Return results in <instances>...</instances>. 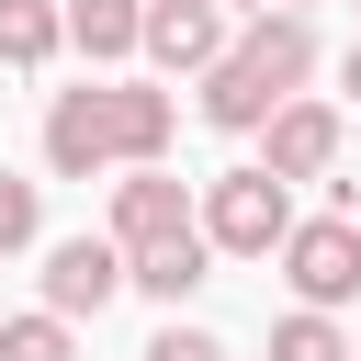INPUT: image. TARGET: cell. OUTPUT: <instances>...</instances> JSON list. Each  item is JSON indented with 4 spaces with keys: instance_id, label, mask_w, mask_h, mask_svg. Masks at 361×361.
<instances>
[{
    "instance_id": "obj_3",
    "label": "cell",
    "mask_w": 361,
    "mask_h": 361,
    "mask_svg": "<svg viewBox=\"0 0 361 361\" xmlns=\"http://www.w3.org/2000/svg\"><path fill=\"white\" fill-rule=\"evenodd\" d=\"M293 226H305L293 214V180H271V169H214L203 180V248L214 259H282Z\"/></svg>"
},
{
    "instance_id": "obj_17",
    "label": "cell",
    "mask_w": 361,
    "mask_h": 361,
    "mask_svg": "<svg viewBox=\"0 0 361 361\" xmlns=\"http://www.w3.org/2000/svg\"><path fill=\"white\" fill-rule=\"evenodd\" d=\"M226 11H271V0H226Z\"/></svg>"
},
{
    "instance_id": "obj_7",
    "label": "cell",
    "mask_w": 361,
    "mask_h": 361,
    "mask_svg": "<svg viewBox=\"0 0 361 361\" xmlns=\"http://www.w3.org/2000/svg\"><path fill=\"white\" fill-rule=\"evenodd\" d=\"M113 293H124V248H113V237H56V248H45V316L79 327V316H102Z\"/></svg>"
},
{
    "instance_id": "obj_5",
    "label": "cell",
    "mask_w": 361,
    "mask_h": 361,
    "mask_svg": "<svg viewBox=\"0 0 361 361\" xmlns=\"http://www.w3.org/2000/svg\"><path fill=\"white\" fill-rule=\"evenodd\" d=\"M226 45H237L226 0H147V45H135V56H158L169 79H203Z\"/></svg>"
},
{
    "instance_id": "obj_10",
    "label": "cell",
    "mask_w": 361,
    "mask_h": 361,
    "mask_svg": "<svg viewBox=\"0 0 361 361\" xmlns=\"http://www.w3.org/2000/svg\"><path fill=\"white\" fill-rule=\"evenodd\" d=\"M68 45H79L90 68H124V56L147 45V0H68Z\"/></svg>"
},
{
    "instance_id": "obj_6",
    "label": "cell",
    "mask_w": 361,
    "mask_h": 361,
    "mask_svg": "<svg viewBox=\"0 0 361 361\" xmlns=\"http://www.w3.org/2000/svg\"><path fill=\"white\" fill-rule=\"evenodd\" d=\"M259 147H271V158H259L271 180H327L338 147H350V124H338V102H282V113L259 124Z\"/></svg>"
},
{
    "instance_id": "obj_15",
    "label": "cell",
    "mask_w": 361,
    "mask_h": 361,
    "mask_svg": "<svg viewBox=\"0 0 361 361\" xmlns=\"http://www.w3.org/2000/svg\"><path fill=\"white\" fill-rule=\"evenodd\" d=\"M135 361H226V338H214V327H180V316H169V327H158V338H147Z\"/></svg>"
},
{
    "instance_id": "obj_9",
    "label": "cell",
    "mask_w": 361,
    "mask_h": 361,
    "mask_svg": "<svg viewBox=\"0 0 361 361\" xmlns=\"http://www.w3.org/2000/svg\"><path fill=\"white\" fill-rule=\"evenodd\" d=\"M192 282H214V248H203V226L158 237V248H124V293H147V305H180Z\"/></svg>"
},
{
    "instance_id": "obj_16",
    "label": "cell",
    "mask_w": 361,
    "mask_h": 361,
    "mask_svg": "<svg viewBox=\"0 0 361 361\" xmlns=\"http://www.w3.org/2000/svg\"><path fill=\"white\" fill-rule=\"evenodd\" d=\"M338 79H350V90H361V34H350V56H338Z\"/></svg>"
},
{
    "instance_id": "obj_14",
    "label": "cell",
    "mask_w": 361,
    "mask_h": 361,
    "mask_svg": "<svg viewBox=\"0 0 361 361\" xmlns=\"http://www.w3.org/2000/svg\"><path fill=\"white\" fill-rule=\"evenodd\" d=\"M34 226H45V192L0 169V259H11V248H34Z\"/></svg>"
},
{
    "instance_id": "obj_8",
    "label": "cell",
    "mask_w": 361,
    "mask_h": 361,
    "mask_svg": "<svg viewBox=\"0 0 361 361\" xmlns=\"http://www.w3.org/2000/svg\"><path fill=\"white\" fill-rule=\"evenodd\" d=\"M180 226H203V203H192L169 169H124V180H113V226H102L113 248H158V237H180Z\"/></svg>"
},
{
    "instance_id": "obj_18",
    "label": "cell",
    "mask_w": 361,
    "mask_h": 361,
    "mask_svg": "<svg viewBox=\"0 0 361 361\" xmlns=\"http://www.w3.org/2000/svg\"><path fill=\"white\" fill-rule=\"evenodd\" d=\"M271 11H316V0H271Z\"/></svg>"
},
{
    "instance_id": "obj_1",
    "label": "cell",
    "mask_w": 361,
    "mask_h": 361,
    "mask_svg": "<svg viewBox=\"0 0 361 361\" xmlns=\"http://www.w3.org/2000/svg\"><path fill=\"white\" fill-rule=\"evenodd\" d=\"M180 135V102L147 90V79H79L45 102V169L56 180H90V169H158Z\"/></svg>"
},
{
    "instance_id": "obj_13",
    "label": "cell",
    "mask_w": 361,
    "mask_h": 361,
    "mask_svg": "<svg viewBox=\"0 0 361 361\" xmlns=\"http://www.w3.org/2000/svg\"><path fill=\"white\" fill-rule=\"evenodd\" d=\"M0 361H79V338H68V316H0Z\"/></svg>"
},
{
    "instance_id": "obj_2",
    "label": "cell",
    "mask_w": 361,
    "mask_h": 361,
    "mask_svg": "<svg viewBox=\"0 0 361 361\" xmlns=\"http://www.w3.org/2000/svg\"><path fill=\"white\" fill-rule=\"evenodd\" d=\"M316 79V11H248L237 45L203 68V124L214 135H259L282 102H305Z\"/></svg>"
},
{
    "instance_id": "obj_11",
    "label": "cell",
    "mask_w": 361,
    "mask_h": 361,
    "mask_svg": "<svg viewBox=\"0 0 361 361\" xmlns=\"http://www.w3.org/2000/svg\"><path fill=\"white\" fill-rule=\"evenodd\" d=\"M56 45H68V11L56 0H0V68H56Z\"/></svg>"
},
{
    "instance_id": "obj_12",
    "label": "cell",
    "mask_w": 361,
    "mask_h": 361,
    "mask_svg": "<svg viewBox=\"0 0 361 361\" xmlns=\"http://www.w3.org/2000/svg\"><path fill=\"white\" fill-rule=\"evenodd\" d=\"M271 361H361V338H350L338 316H305V305H293V316L271 327Z\"/></svg>"
},
{
    "instance_id": "obj_4",
    "label": "cell",
    "mask_w": 361,
    "mask_h": 361,
    "mask_svg": "<svg viewBox=\"0 0 361 361\" xmlns=\"http://www.w3.org/2000/svg\"><path fill=\"white\" fill-rule=\"evenodd\" d=\"M282 282H293L305 316H338V305L361 293V226H350V214H305V226L282 237Z\"/></svg>"
}]
</instances>
